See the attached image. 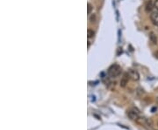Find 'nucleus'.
<instances>
[{
    "instance_id": "8",
    "label": "nucleus",
    "mask_w": 158,
    "mask_h": 130,
    "mask_svg": "<svg viewBox=\"0 0 158 130\" xmlns=\"http://www.w3.org/2000/svg\"><path fill=\"white\" fill-rule=\"evenodd\" d=\"M87 6H88V10H87V12H88V14H90L91 12V10H92V5L90 4V3H88V4H87Z\"/></svg>"
},
{
    "instance_id": "7",
    "label": "nucleus",
    "mask_w": 158,
    "mask_h": 130,
    "mask_svg": "<svg viewBox=\"0 0 158 130\" xmlns=\"http://www.w3.org/2000/svg\"><path fill=\"white\" fill-rule=\"evenodd\" d=\"M87 33H88V38H89V39H91V38H93V37H94L95 32L93 30L89 29V30L87 31Z\"/></svg>"
},
{
    "instance_id": "10",
    "label": "nucleus",
    "mask_w": 158,
    "mask_h": 130,
    "mask_svg": "<svg viewBox=\"0 0 158 130\" xmlns=\"http://www.w3.org/2000/svg\"><path fill=\"white\" fill-rule=\"evenodd\" d=\"M151 40H152V41L154 42V44H156V40H157L154 38V34H153V33L151 34Z\"/></svg>"
},
{
    "instance_id": "6",
    "label": "nucleus",
    "mask_w": 158,
    "mask_h": 130,
    "mask_svg": "<svg viewBox=\"0 0 158 130\" xmlns=\"http://www.w3.org/2000/svg\"><path fill=\"white\" fill-rule=\"evenodd\" d=\"M153 7H154V3L151 1V0H149L148 2H147V4H146V11L147 12H149V11H151L152 9H153Z\"/></svg>"
},
{
    "instance_id": "3",
    "label": "nucleus",
    "mask_w": 158,
    "mask_h": 130,
    "mask_svg": "<svg viewBox=\"0 0 158 130\" xmlns=\"http://www.w3.org/2000/svg\"><path fill=\"white\" fill-rule=\"evenodd\" d=\"M128 74H129V76H130V78L132 79V80H139L140 79V75H139V72L135 70H133V69H130V70L128 71Z\"/></svg>"
},
{
    "instance_id": "2",
    "label": "nucleus",
    "mask_w": 158,
    "mask_h": 130,
    "mask_svg": "<svg viewBox=\"0 0 158 130\" xmlns=\"http://www.w3.org/2000/svg\"><path fill=\"white\" fill-rule=\"evenodd\" d=\"M127 116L131 120H138V118L140 116V112L136 108H131V109L127 110Z\"/></svg>"
},
{
    "instance_id": "5",
    "label": "nucleus",
    "mask_w": 158,
    "mask_h": 130,
    "mask_svg": "<svg viewBox=\"0 0 158 130\" xmlns=\"http://www.w3.org/2000/svg\"><path fill=\"white\" fill-rule=\"evenodd\" d=\"M129 78H130V76H129L128 72H126V73L124 74V76L122 77L121 81H120V86H121L122 87H126V85L127 84V82H128Z\"/></svg>"
},
{
    "instance_id": "1",
    "label": "nucleus",
    "mask_w": 158,
    "mask_h": 130,
    "mask_svg": "<svg viewBox=\"0 0 158 130\" xmlns=\"http://www.w3.org/2000/svg\"><path fill=\"white\" fill-rule=\"evenodd\" d=\"M121 72H122V69L118 64H113L108 68V74L112 78H116V77L119 76L121 74Z\"/></svg>"
},
{
    "instance_id": "4",
    "label": "nucleus",
    "mask_w": 158,
    "mask_h": 130,
    "mask_svg": "<svg viewBox=\"0 0 158 130\" xmlns=\"http://www.w3.org/2000/svg\"><path fill=\"white\" fill-rule=\"evenodd\" d=\"M150 19L151 22L153 23V25L158 26V11H153L151 14H150Z\"/></svg>"
},
{
    "instance_id": "9",
    "label": "nucleus",
    "mask_w": 158,
    "mask_h": 130,
    "mask_svg": "<svg viewBox=\"0 0 158 130\" xmlns=\"http://www.w3.org/2000/svg\"><path fill=\"white\" fill-rule=\"evenodd\" d=\"M154 7L158 11V0H155V2H154Z\"/></svg>"
}]
</instances>
